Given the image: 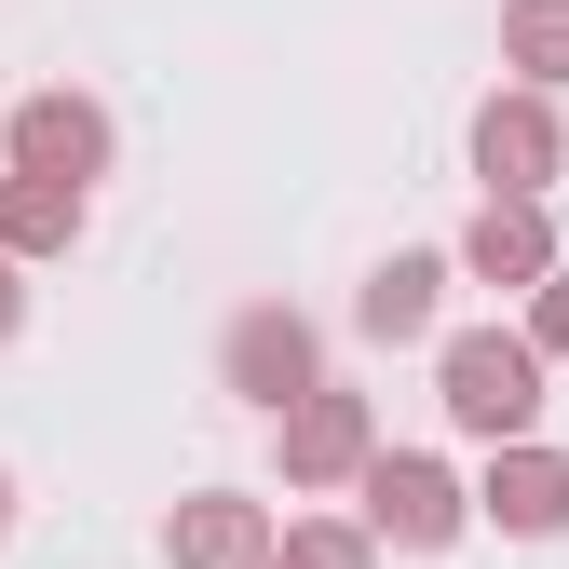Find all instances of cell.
I'll use <instances>...</instances> for the list:
<instances>
[{
    "label": "cell",
    "mask_w": 569,
    "mask_h": 569,
    "mask_svg": "<svg viewBox=\"0 0 569 569\" xmlns=\"http://www.w3.org/2000/svg\"><path fill=\"white\" fill-rule=\"evenodd\" d=\"M435 312H448V258H420V244L352 284V326L367 339H435Z\"/></svg>",
    "instance_id": "8fae6325"
},
{
    "label": "cell",
    "mask_w": 569,
    "mask_h": 569,
    "mask_svg": "<svg viewBox=\"0 0 569 569\" xmlns=\"http://www.w3.org/2000/svg\"><path fill=\"white\" fill-rule=\"evenodd\" d=\"M28 326V284H14V258H0V339H14Z\"/></svg>",
    "instance_id": "9a60e30c"
},
{
    "label": "cell",
    "mask_w": 569,
    "mask_h": 569,
    "mask_svg": "<svg viewBox=\"0 0 569 569\" xmlns=\"http://www.w3.org/2000/svg\"><path fill=\"white\" fill-rule=\"evenodd\" d=\"M109 150H122L109 109H96V96H68V82H41V96L0 109V163H14V177H68V190H96Z\"/></svg>",
    "instance_id": "3957f363"
},
{
    "label": "cell",
    "mask_w": 569,
    "mask_h": 569,
    "mask_svg": "<svg viewBox=\"0 0 569 569\" xmlns=\"http://www.w3.org/2000/svg\"><path fill=\"white\" fill-rule=\"evenodd\" d=\"M556 163H569V136H556V96L542 82H502V96L475 109V177L488 190H542Z\"/></svg>",
    "instance_id": "52a82bcc"
},
{
    "label": "cell",
    "mask_w": 569,
    "mask_h": 569,
    "mask_svg": "<svg viewBox=\"0 0 569 569\" xmlns=\"http://www.w3.org/2000/svg\"><path fill=\"white\" fill-rule=\"evenodd\" d=\"M82 218H96V190H68V177H14V163H0V258H68V244H82Z\"/></svg>",
    "instance_id": "30bf717a"
},
{
    "label": "cell",
    "mask_w": 569,
    "mask_h": 569,
    "mask_svg": "<svg viewBox=\"0 0 569 569\" xmlns=\"http://www.w3.org/2000/svg\"><path fill=\"white\" fill-rule=\"evenodd\" d=\"M475 516L502 529V542H556V529H569V448L502 435V448H488V475H475Z\"/></svg>",
    "instance_id": "8992f818"
},
{
    "label": "cell",
    "mask_w": 569,
    "mask_h": 569,
    "mask_svg": "<svg viewBox=\"0 0 569 569\" xmlns=\"http://www.w3.org/2000/svg\"><path fill=\"white\" fill-rule=\"evenodd\" d=\"M448 271H475V284H516V299H529V284L556 271V218H542V190H488Z\"/></svg>",
    "instance_id": "ba28073f"
},
{
    "label": "cell",
    "mask_w": 569,
    "mask_h": 569,
    "mask_svg": "<svg viewBox=\"0 0 569 569\" xmlns=\"http://www.w3.org/2000/svg\"><path fill=\"white\" fill-rule=\"evenodd\" d=\"M435 407L461 420L475 448H502V435H542V352H529V326H461V339H435Z\"/></svg>",
    "instance_id": "6da1fadb"
},
{
    "label": "cell",
    "mask_w": 569,
    "mask_h": 569,
    "mask_svg": "<svg viewBox=\"0 0 569 569\" xmlns=\"http://www.w3.org/2000/svg\"><path fill=\"white\" fill-rule=\"evenodd\" d=\"M529 352H542V367H569V258L529 284Z\"/></svg>",
    "instance_id": "5bb4252c"
},
{
    "label": "cell",
    "mask_w": 569,
    "mask_h": 569,
    "mask_svg": "<svg viewBox=\"0 0 569 569\" xmlns=\"http://www.w3.org/2000/svg\"><path fill=\"white\" fill-rule=\"evenodd\" d=\"M380 448V420H367V393H339V380H312V393H284L271 407V461H284V488H352V461Z\"/></svg>",
    "instance_id": "277c9868"
},
{
    "label": "cell",
    "mask_w": 569,
    "mask_h": 569,
    "mask_svg": "<svg viewBox=\"0 0 569 569\" xmlns=\"http://www.w3.org/2000/svg\"><path fill=\"white\" fill-rule=\"evenodd\" d=\"M163 556L177 569H271V502H244V488H190V502L163 516Z\"/></svg>",
    "instance_id": "9c48e42d"
},
{
    "label": "cell",
    "mask_w": 569,
    "mask_h": 569,
    "mask_svg": "<svg viewBox=\"0 0 569 569\" xmlns=\"http://www.w3.org/2000/svg\"><path fill=\"white\" fill-rule=\"evenodd\" d=\"M218 380H231L244 407H284V393L326 380V339L284 312V299H258V312H231V339H218Z\"/></svg>",
    "instance_id": "5b68a950"
},
{
    "label": "cell",
    "mask_w": 569,
    "mask_h": 569,
    "mask_svg": "<svg viewBox=\"0 0 569 569\" xmlns=\"http://www.w3.org/2000/svg\"><path fill=\"white\" fill-rule=\"evenodd\" d=\"M352 488H367V542H393V556H448V542L475 529V488H461L435 448H367Z\"/></svg>",
    "instance_id": "7a4b0ae2"
},
{
    "label": "cell",
    "mask_w": 569,
    "mask_h": 569,
    "mask_svg": "<svg viewBox=\"0 0 569 569\" xmlns=\"http://www.w3.org/2000/svg\"><path fill=\"white\" fill-rule=\"evenodd\" d=\"M271 569H380V542H367V516H284Z\"/></svg>",
    "instance_id": "4fadbf2b"
},
{
    "label": "cell",
    "mask_w": 569,
    "mask_h": 569,
    "mask_svg": "<svg viewBox=\"0 0 569 569\" xmlns=\"http://www.w3.org/2000/svg\"><path fill=\"white\" fill-rule=\"evenodd\" d=\"M502 68L542 96H569V0H502Z\"/></svg>",
    "instance_id": "7c38bea8"
},
{
    "label": "cell",
    "mask_w": 569,
    "mask_h": 569,
    "mask_svg": "<svg viewBox=\"0 0 569 569\" xmlns=\"http://www.w3.org/2000/svg\"><path fill=\"white\" fill-rule=\"evenodd\" d=\"M0 529H14V475H0Z\"/></svg>",
    "instance_id": "2e32d148"
}]
</instances>
